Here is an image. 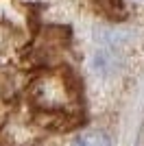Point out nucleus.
Returning a JSON list of instances; mask_svg holds the SVG:
<instances>
[{
    "label": "nucleus",
    "instance_id": "f257e3e1",
    "mask_svg": "<svg viewBox=\"0 0 144 146\" xmlns=\"http://www.w3.org/2000/svg\"><path fill=\"white\" fill-rule=\"evenodd\" d=\"M72 146H114L111 137L103 131H87V133L79 135L77 140L72 142Z\"/></svg>",
    "mask_w": 144,
    "mask_h": 146
}]
</instances>
